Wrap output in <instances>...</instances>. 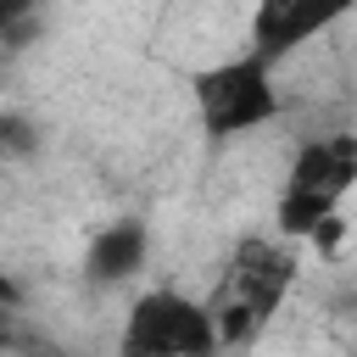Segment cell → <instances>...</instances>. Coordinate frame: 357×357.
Listing matches in <instances>:
<instances>
[{
    "label": "cell",
    "mask_w": 357,
    "mask_h": 357,
    "mask_svg": "<svg viewBox=\"0 0 357 357\" xmlns=\"http://www.w3.org/2000/svg\"><path fill=\"white\" fill-rule=\"evenodd\" d=\"M351 184H357V134L307 139L296 151V162L284 173V190H279V206H273L279 234L284 240H312V229L340 212Z\"/></svg>",
    "instance_id": "cell-1"
},
{
    "label": "cell",
    "mask_w": 357,
    "mask_h": 357,
    "mask_svg": "<svg viewBox=\"0 0 357 357\" xmlns=\"http://www.w3.org/2000/svg\"><path fill=\"white\" fill-rule=\"evenodd\" d=\"M190 95H195V117L212 139H234V134H251L262 123L279 117V78H273V61H262L257 50H240L229 61H212L190 78Z\"/></svg>",
    "instance_id": "cell-2"
},
{
    "label": "cell",
    "mask_w": 357,
    "mask_h": 357,
    "mask_svg": "<svg viewBox=\"0 0 357 357\" xmlns=\"http://www.w3.org/2000/svg\"><path fill=\"white\" fill-rule=\"evenodd\" d=\"M290 279H296V257H290L279 240H245V245L234 251L229 279H223L218 296L206 301V307H212V324H218V340H245L251 329H262V324L279 312Z\"/></svg>",
    "instance_id": "cell-3"
},
{
    "label": "cell",
    "mask_w": 357,
    "mask_h": 357,
    "mask_svg": "<svg viewBox=\"0 0 357 357\" xmlns=\"http://www.w3.org/2000/svg\"><path fill=\"white\" fill-rule=\"evenodd\" d=\"M212 351H218L212 307L184 290H145L123 312L117 357H212Z\"/></svg>",
    "instance_id": "cell-4"
},
{
    "label": "cell",
    "mask_w": 357,
    "mask_h": 357,
    "mask_svg": "<svg viewBox=\"0 0 357 357\" xmlns=\"http://www.w3.org/2000/svg\"><path fill=\"white\" fill-rule=\"evenodd\" d=\"M346 11H351V0H257L251 6V50L279 67L296 45L318 39Z\"/></svg>",
    "instance_id": "cell-5"
},
{
    "label": "cell",
    "mask_w": 357,
    "mask_h": 357,
    "mask_svg": "<svg viewBox=\"0 0 357 357\" xmlns=\"http://www.w3.org/2000/svg\"><path fill=\"white\" fill-rule=\"evenodd\" d=\"M145 257H151V229H145L139 218H117V223H106V229L89 240L84 273H89L95 284H123V279H134V273L145 268Z\"/></svg>",
    "instance_id": "cell-6"
},
{
    "label": "cell",
    "mask_w": 357,
    "mask_h": 357,
    "mask_svg": "<svg viewBox=\"0 0 357 357\" xmlns=\"http://www.w3.org/2000/svg\"><path fill=\"white\" fill-rule=\"evenodd\" d=\"M33 11H39V0H0V39H17Z\"/></svg>",
    "instance_id": "cell-7"
}]
</instances>
